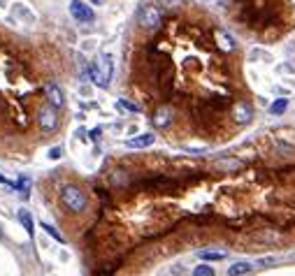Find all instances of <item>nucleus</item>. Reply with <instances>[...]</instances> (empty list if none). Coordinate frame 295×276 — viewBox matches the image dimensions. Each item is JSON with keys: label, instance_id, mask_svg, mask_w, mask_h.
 <instances>
[{"label": "nucleus", "instance_id": "obj_23", "mask_svg": "<svg viewBox=\"0 0 295 276\" xmlns=\"http://www.w3.org/2000/svg\"><path fill=\"white\" fill-rule=\"evenodd\" d=\"M86 2H89L91 7H93V5H98V7H100V5H105V0H86Z\"/></svg>", "mask_w": 295, "mask_h": 276}, {"label": "nucleus", "instance_id": "obj_22", "mask_svg": "<svg viewBox=\"0 0 295 276\" xmlns=\"http://www.w3.org/2000/svg\"><path fill=\"white\" fill-rule=\"evenodd\" d=\"M100 135H103V128H93L89 132V140L91 142H98V140H100Z\"/></svg>", "mask_w": 295, "mask_h": 276}, {"label": "nucleus", "instance_id": "obj_19", "mask_svg": "<svg viewBox=\"0 0 295 276\" xmlns=\"http://www.w3.org/2000/svg\"><path fill=\"white\" fill-rule=\"evenodd\" d=\"M42 230H45V232H49V234H52V237L56 239V242H61V244H65L63 234H61V232H56V230H54V228H52V225H49V223H42Z\"/></svg>", "mask_w": 295, "mask_h": 276}, {"label": "nucleus", "instance_id": "obj_16", "mask_svg": "<svg viewBox=\"0 0 295 276\" xmlns=\"http://www.w3.org/2000/svg\"><path fill=\"white\" fill-rule=\"evenodd\" d=\"M17 190L21 193V198L26 200L28 195H31V179H28V176H21L19 184H17Z\"/></svg>", "mask_w": 295, "mask_h": 276}, {"label": "nucleus", "instance_id": "obj_7", "mask_svg": "<svg viewBox=\"0 0 295 276\" xmlns=\"http://www.w3.org/2000/svg\"><path fill=\"white\" fill-rule=\"evenodd\" d=\"M214 42H216V46L225 54L235 52V46H237L235 44V38H232L230 32H225V30H214Z\"/></svg>", "mask_w": 295, "mask_h": 276}, {"label": "nucleus", "instance_id": "obj_21", "mask_svg": "<svg viewBox=\"0 0 295 276\" xmlns=\"http://www.w3.org/2000/svg\"><path fill=\"white\" fill-rule=\"evenodd\" d=\"M63 151H65L63 146H52V151H49V158H52V160H58V158L63 156Z\"/></svg>", "mask_w": 295, "mask_h": 276}, {"label": "nucleus", "instance_id": "obj_10", "mask_svg": "<svg viewBox=\"0 0 295 276\" xmlns=\"http://www.w3.org/2000/svg\"><path fill=\"white\" fill-rule=\"evenodd\" d=\"M151 123H154V128H158V130L167 128V126L172 123V110H170V107H161V110H156L154 116H151Z\"/></svg>", "mask_w": 295, "mask_h": 276}, {"label": "nucleus", "instance_id": "obj_17", "mask_svg": "<svg viewBox=\"0 0 295 276\" xmlns=\"http://www.w3.org/2000/svg\"><path fill=\"white\" fill-rule=\"evenodd\" d=\"M116 107H119V110H126V112H140V104H135V102H128V100H119V102H116Z\"/></svg>", "mask_w": 295, "mask_h": 276}, {"label": "nucleus", "instance_id": "obj_18", "mask_svg": "<svg viewBox=\"0 0 295 276\" xmlns=\"http://www.w3.org/2000/svg\"><path fill=\"white\" fill-rule=\"evenodd\" d=\"M193 276H214V270L209 264H198V267L193 270Z\"/></svg>", "mask_w": 295, "mask_h": 276}, {"label": "nucleus", "instance_id": "obj_1", "mask_svg": "<svg viewBox=\"0 0 295 276\" xmlns=\"http://www.w3.org/2000/svg\"><path fill=\"white\" fill-rule=\"evenodd\" d=\"M112 72H114V58L109 52H103L98 56V63H93L89 68V74H91V82L100 86V88H107L109 86V79H112Z\"/></svg>", "mask_w": 295, "mask_h": 276}, {"label": "nucleus", "instance_id": "obj_9", "mask_svg": "<svg viewBox=\"0 0 295 276\" xmlns=\"http://www.w3.org/2000/svg\"><path fill=\"white\" fill-rule=\"evenodd\" d=\"M12 14L19 21H24V24H35V21H38L35 12H33L26 2H14V5H12Z\"/></svg>", "mask_w": 295, "mask_h": 276}, {"label": "nucleus", "instance_id": "obj_3", "mask_svg": "<svg viewBox=\"0 0 295 276\" xmlns=\"http://www.w3.org/2000/svg\"><path fill=\"white\" fill-rule=\"evenodd\" d=\"M61 202L70 214H82L89 206V198L79 186H65L61 190Z\"/></svg>", "mask_w": 295, "mask_h": 276}, {"label": "nucleus", "instance_id": "obj_11", "mask_svg": "<svg viewBox=\"0 0 295 276\" xmlns=\"http://www.w3.org/2000/svg\"><path fill=\"white\" fill-rule=\"evenodd\" d=\"M154 142H156L154 132H142V135H137V137H133V140L126 142V146L128 148H147V146H151Z\"/></svg>", "mask_w": 295, "mask_h": 276}, {"label": "nucleus", "instance_id": "obj_13", "mask_svg": "<svg viewBox=\"0 0 295 276\" xmlns=\"http://www.w3.org/2000/svg\"><path fill=\"white\" fill-rule=\"evenodd\" d=\"M19 223L26 228V234L33 239V234H35V228H33V216L28 209H19Z\"/></svg>", "mask_w": 295, "mask_h": 276}, {"label": "nucleus", "instance_id": "obj_15", "mask_svg": "<svg viewBox=\"0 0 295 276\" xmlns=\"http://www.w3.org/2000/svg\"><path fill=\"white\" fill-rule=\"evenodd\" d=\"M200 260H225L223 250H200Z\"/></svg>", "mask_w": 295, "mask_h": 276}, {"label": "nucleus", "instance_id": "obj_12", "mask_svg": "<svg viewBox=\"0 0 295 276\" xmlns=\"http://www.w3.org/2000/svg\"><path fill=\"white\" fill-rule=\"evenodd\" d=\"M253 272V264L251 262H235L228 267V276H246Z\"/></svg>", "mask_w": 295, "mask_h": 276}, {"label": "nucleus", "instance_id": "obj_8", "mask_svg": "<svg viewBox=\"0 0 295 276\" xmlns=\"http://www.w3.org/2000/svg\"><path fill=\"white\" fill-rule=\"evenodd\" d=\"M232 118H235V123H239V126L249 123L251 118H253V110H251V104L249 102H237L235 107H232Z\"/></svg>", "mask_w": 295, "mask_h": 276}, {"label": "nucleus", "instance_id": "obj_2", "mask_svg": "<svg viewBox=\"0 0 295 276\" xmlns=\"http://www.w3.org/2000/svg\"><path fill=\"white\" fill-rule=\"evenodd\" d=\"M135 21L142 30H158L163 24V7L161 5H142L135 14Z\"/></svg>", "mask_w": 295, "mask_h": 276}, {"label": "nucleus", "instance_id": "obj_20", "mask_svg": "<svg viewBox=\"0 0 295 276\" xmlns=\"http://www.w3.org/2000/svg\"><path fill=\"white\" fill-rule=\"evenodd\" d=\"M156 2L163 7H170V10H177V7H181L186 0H156Z\"/></svg>", "mask_w": 295, "mask_h": 276}, {"label": "nucleus", "instance_id": "obj_5", "mask_svg": "<svg viewBox=\"0 0 295 276\" xmlns=\"http://www.w3.org/2000/svg\"><path fill=\"white\" fill-rule=\"evenodd\" d=\"M38 123H40V128L45 130V132H54V130L58 128L56 107H52V104H47V107H42V110L38 112Z\"/></svg>", "mask_w": 295, "mask_h": 276}, {"label": "nucleus", "instance_id": "obj_4", "mask_svg": "<svg viewBox=\"0 0 295 276\" xmlns=\"http://www.w3.org/2000/svg\"><path fill=\"white\" fill-rule=\"evenodd\" d=\"M70 16L79 24H91V21L96 19V12H93V7L86 2V0H70Z\"/></svg>", "mask_w": 295, "mask_h": 276}, {"label": "nucleus", "instance_id": "obj_6", "mask_svg": "<svg viewBox=\"0 0 295 276\" xmlns=\"http://www.w3.org/2000/svg\"><path fill=\"white\" fill-rule=\"evenodd\" d=\"M45 96H47V102L56 107V110H63L65 107V93L61 88V84L56 82H47L45 84Z\"/></svg>", "mask_w": 295, "mask_h": 276}, {"label": "nucleus", "instance_id": "obj_14", "mask_svg": "<svg viewBox=\"0 0 295 276\" xmlns=\"http://www.w3.org/2000/svg\"><path fill=\"white\" fill-rule=\"evenodd\" d=\"M286 110H288V100H286V98H279V100H274V102L269 104V112H272V114H283Z\"/></svg>", "mask_w": 295, "mask_h": 276}]
</instances>
